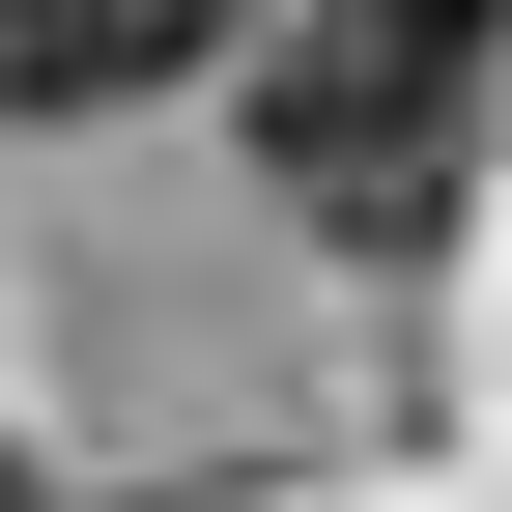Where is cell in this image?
<instances>
[{"label":"cell","instance_id":"6da1fadb","mask_svg":"<svg viewBox=\"0 0 512 512\" xmlns=\"http://www.w3.org/2000/svg\"><path fill=\"white\" fill-rule=\"evenodd\" d=\"M484 86H512V0H285L256 29V171L342 256H427L484 200Z\"/></svg>","mask_w":512,"mask_h":512},{"label":"cell","instance_id":"7a4b0ae2","mask_svg":"<svg viewBox=\"0 0 512 512\" xmlns=\"http://www.w3.org/2000/svg\"><path fill=\"white\" fill-rule=\"evenodd\" d=\"M228 0H0V114H143Z\"/></svg>","mask_w":512,"mask_h":512},{"label":"cell","instance_id":"3957f363","mask_svg":"<svg viewBox=\"0 0 512 512\" xmlns=\"http://www.w3.org/2000/svg\"><path fill=\"white\" fill-rule=\"evenodd\" d=\"M0 512H57V484H29V456H0Z\"/></svg>","mask_w":512,"mask_h":512}]
</instances>
